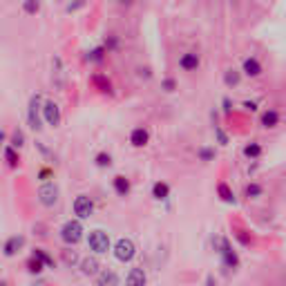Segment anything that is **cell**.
I'll return each mask as SVG.
<instances>
[{
    "label": "cell",
    "mask_w": 286,
    "mask_h": 286,
    "mask_svg": "<svg viewBox=\"0 0 286 286\" xmlns=\"http://www.w3.org/2000/svg\"><path fill=\"white\" fill-rule=\"evenodd\" d=\"M87 244H90V248L98 255L110 251V237H107V233H103V231H92L90 237H87Z\"/></svg>",
    "instance_id": "obj_1"
},
{
    "label": "cell",
    "mask_w": 286,
    "mask_h": 286,
    "mask_svg": "<svg viewBox=\"0 0 286 286\" xmlns=\"http://www.w3.org/2000/svg\"><path fill=\"white\" fill-rule=\"evenodd\" d=\"M114 255H117V259H121V262H130V259L137 255V246H134L132 239H119L117 246H114Z\"/></svg>",
    "instance_id": "obj_2"
},
{
    "label": "cell",
    "mask_w": 286,
    "mask_h": 286,
    "mask_svg": "<svg viewBox=\"0 0 286 286\" xmlns=\"http://www.w3.org/2000/svg\"><path fill=\"white\" fill-rule=\"evenodd\" d=\"M61 237H63L65 244H76L81 242L83 237V226L79 221H67L63 228H61Z\"/></svg>",
    "instance_id": "obj_3"
},
{
    "label": "cell",
    "mask_w": 286,
    "mask_h": 286,
    "mask_svg": "<svg viewBox=\"0 0 286 286\" xmlns=\"http://www.w3.org/2000/svg\"><path fill=\"white\" fill-rule=\"evenodd\" d=\"M92 212H94V201H92L90 197H85V195L76 197V201H74V215L79 217V219H87Z\"/></svg>",
    "instance_id": "obj_4"
},
{
    "label": "cell",
    "mask_w": 286,
    "mask_h": 286,
    "mask_svg": "<svg viewBox=\"0 0 286 286\" xmlns=\"http://www.w3.org/2000/svg\"><path fill=\"white\" fill-rule=\"evenodd\" d=\"M43 117H45V121H47V126H51V128L61 126V110L54 101H47L43 105Z\"/></svg>",
    "instance_id": "obj_5"
},
{
    "label": "cell",
    "mask_w": 286,
    "mask_h": 286,
    "mask_svg": "<svg viewBox=\"0 0 286 286\" xmlns=\"http://www.w3.org/2000/svg\"><path fill=\"white\" fill-rule=\"evenodd\" d=\"M38 197L45 206H54L56 201H59V188H56L54 184H45V186H40Z\"/></svg>",
    "instance_id": "obj_6"
},
{
    "label": "cell",
    "mask_w": 286,
    "mask_h": 286,
    "mask_svg": "<svg viewBox=\"0 0 286 286\" xmlns=\"http://www.w3.org/2000/svg\"><path fill=\"white\" fill-rule=\"evenodd\" d=\"M215 244L219 246V255L223 257V264H226V266H237L239 259H237V255L231 251V246H228L223 239H215Z\"/></svg>",
    "instance_id": "obj_7"
},
{
    "label": "cell",
    "mask_w": 286,
    "mask_h": 286,
    "mask_svg": "<svg viewBox=\"0 0 286 286\" xmlns=\"http://www.w3.org/2000/svg\"><path fill=\"white\" fill-rule=\"evenodd\" d=\"M179 67L184 72H195L197 67H199V56H197L195 51H186V54L179 59Z\"/></svg>",
    "instance_id": "obj_8"
},
{
    "label": "cell",
    "mask_w": 286,
    "mask_h": 286,
    "mask_svg": "<svg viewBox=\"0 0 286 286\" xmlns=\"http://www.w3.org/2000/svg\"><path fill=\"white\" fill-rule=\"evenodd\" d=\"M242 70H244V74L246 76H251V79H257V76H262V63H259L257 59H246L244 61V65H242Z\"/></svg>",
    "instance_id": "obj_9"
},
{
    "label": "cell",
    "mask_w": 286,
    "mask_h": 286,
    "mask_svg": "<svg viewBox=\"0 0 286 286\" xmlns=\"http://www.w3.org/2000/svg\"><path fill=\"white\" fill-rule=\"evenodd\" d=\"M148 141H150V134L145 128H134L132 134H130V143L134 148H143V145H148Z\"/></svg>",
    "instance_id": "obj_10"
},
{
    "label": "cell",
    "mask_w": 286,
    "mask_h": 286,
    "mask_svg": "<svg viewBox=\"0 0 286 286\" xmlns=\"http://www.w3.org/2000/svg\"><path fill=\"white\" fill-rule=\"evenodd\" d=\"M262 128H266V130H273V128H277L279 126V112L275 110V107H268L266 112L262 114Z\"/></svg>",
    "instance_id": "obj_11"
},
{
    "label": "cell",
    "mask_w": 286,
    "mask_h": 286,
    "mask_svg": "<svg viewBox=\"0 0 286 286\" xmlns=\"http://www.w3.org/2000/svg\"><path fill=\"white\" fill-rule=\"evenodd\" d=\"M38 105H40V96H34L32 103H29V126L34 130H40V119H38Z\"/></svg>",
    "instance_id": "obj_12"
},
{
    "label": "cell",
    "mask_w": 286,
    "mask_h": 286,
    "mask_svg": "<svg viewBox=\"0 0 286 286\" xmlns=\"http://www.w3.org/2000/svg\"><path fill=\"white\" fill-rule=\"evenodd\" d=\"M25 244V239L23 237H12V239H7V244H5V255L7 257H12V255H16L20 251V246Z\"/></svg>",
    "instance_id": "obj_13"
},
{
    "label": "cell",
    "mask_w": 286,
    "mask_h": 286,
    "mask_svg": "<svg viewBox=\"0 0 286 286\" xmlns=\"http://www.w3.org/2000/svg\"><path fill=\"white\" fill-rule=\"evenodd\" d=\"M112 184H114V190H117V195L126 197L128 192H130V181L126 179V177H121V175H119V177H114V181H112Z\"/></svg>",
    "instance_id": "obj_14"
},
{
    "label": "cell",
    "mask_w": 286,
    "mask_h": 286,
    "mask_svg": "<svg viewBox=\"0 0 286 286\" xmlns=\"http://www.w3.org/2000/svg\"><path fill=\"white\" fill-rule=\"evenodd\" d=\"M168 195H170L168 184H161V181H157V184L152 186V197H154V199L163 201V199H168Z\"/></svg>",
    "instance_id": "obj_15"
},
{
    "label": "cell",
    "mask_w": 286,
    "mask_h": 286,
    "mask_svg": "<svg viewBox=\"0 0 286 286\" xmlns=\"http://www.w3.org/2000/svg\"><path fill=\"white\" fill-rule=\"evenodd\" d=\"M81 270H83V273H85V275H94L96 270H98V259H94V257H87V259H83Z\"/></svg>",
    "instance_id": "obj_16"
},
{
    "label": "cell",
    "mask_w": 286,
    "mask_h": 286,
    "mask_svg": "<svg viewBox=\"0 0 286 286\" xmlns=\"http://www.w3.org/2000/svg\"><path fill=\"white\" fill-rule=\"evenodd\" d=\"M126 282L128 284H145V273H143V270H139V268H132Z\"/></svg>",
    "instance_id": "obj_17"
},
{
    "label": "cell",
    "mask_w": 286,
    "mask_h": 286,
    "mask_svg": "<svg viewBox=\"0 0 286 286\" xmlns=\"http://www.w3.org/2000/svg\"><path fill=\"white\" fill-rule=\"evenodd\" d=\"M244 154H246L248 159H257V157H262V145H259V143H248L246 148H244Z\"/></svg>",
    "instance_id": "obj_18"
},
{
    "label": "cell",
    "mask_w": 286,
    "mask_h": 286,
    "mask_svg": "<svg viewBox=\"0 0 286 286\" xmlns=\"http://www.w3.org/2000/svg\"><path fill=\"white\" fill-rule=\"evenodd\" d=\"M5 159H7V163L12 165V168H16V165H18V154L14 152V145L5 150Z\"/></svg>",
    "instance_id": "obj_19"
},
{
    "label": "cell",
    "mask_w": 286,
    "mask_h": 286,
    "mask_svg": "<svg viewBox=\"0 0 286 286\" xmlns=\"http://www.w3.org/2000/svg\"><path fill=\"white\" fill-rule=\"evenodd\" d=\"M94 85L101 87V92H112V85L105 76H94Z\"/></svg>",
    "instance_id": "obj_20"
},
{
    "label": "cell",
    "mask_w": 286,
    "mask_h": 286,
    "mask_svg": "<svg viewBox=\"0 0 286 286\" xmlns=\"http://www.w3.org/2000/svg\"><path fill=\"white\" fill-rule=\"evenodd\" d=\"M23 9H25L27 14H36V12L40 9V3H38V0H25Z\"/></svg>",
    "instance_id": "obj_21"
},
{
    "label": "cell",
    "mask_w": 286,
    "mask_h": 286,
    "mask_svg": "<svg viewBox=\"0 0 286 286\" xmlns=\"http://www.w3.org/2000/svg\"><path fill=\"white\" fill-rule=\"evenodd\" d=\"M110 163H112V157H110V154H105V152L96 154V165H98V168H107Z\"/></svg>",
    "instance_id": "obj_22"
},
{
    "label": "cell",
    "mask_w": 286,
    "mask_h": 286,
    "mask_svg": "<svg viewBox=\"0 0 286 286\" xmlns=\"http://www.w3.org/2000/svg\"><path fill=\"white\" fill-rule=\"evenodd\" d=\"M98 284H119V277L114 273H103L98 277Z\"/></svg>",
    "instance_id": "obj_23"
},
{
    "label": "cell",
    "mask_w": 286,
    "mask_h": 286,
    "mask_svg": "<svg viewBox=\"0 0 286 286\" xmlns=\"http://www.w3.org/2000/svg\"><path fill=\"white\" fill-rule=\"evenodd\" d=\"M27 268L32 270V273H40V270H43V262H40V259L34 255V259H29V262H27Z\"/></svg>",
    "instance_id": "obj_24"
},
{
    "label": "cell",
    "mask_w": 286,
    "mask_h": 286,
    "mask_svg": "<svg viewBox=\"0 0 286 286\" xmlns=\"http://www.w3.org/2000/svg\"><path fill=\"white\" fill-rule=\"evenodd\" d=\"M262 195V186L259 184H248L246 186V197H259Z\"/></svg>",
    "instance_id": "obj_25"
},
{
    "label": "cell",
    "mask_w": 286,
    "mask_h": 286,
    "mask_svg": "<svg viewBox=\"0 0 286 286\" xmlns=\"http://www.w3.org/2000/svg\"><path fill=\"white\" fill-rule=\"evenodd\" d=\"M103 54H105V49H103V47H96V49L90 51V56H87V59L94 61V63H101V61H103Z\"/></svg>",
    "instance_id": "obj_26"
},
{
    "label": "cell",
    "mask_w": 286,
    "mask_h": 286,
    "mask_svg": "<svg viewBox=\"0 0 286 286\" xmlns=\"http://www.w3.org/2000/svg\"><path fill=\"white\" fill-rule=\"evenodd\" d=\"M34 255H36V257H38V259H40V262H43V264H47V266H54V259H51L49 255H45L43 251H40V248H36V251H34Z\"/></svg>",
    "instance_id": "obj_27"
},
{
    "label": "cell",
    "mask_w": 286,
    "mask_h": 286,
    "mask_svg": "<svg viewBox=\"0 0 286 286\" xmlns=\"http://www.w3.org/2000/svg\"><path fill=\"white\" fill-rule=\"evenodd\" d=\"M219 195H221V199H223V201H235V197H233V192L228 190V186H226V184H221V186H219Z\"/></svg>",
    "instance_id": "obj_28"
},
{
    "label": "cell",
    "mask_w": 286,
    "mask_h": 286,
    "mask_svg": "<svg viewBox=\"0 0 286 286\" xmlns=\"http://www.w3.org/2000/svg\"><path fill=\"white\" fill-rule=\"evenodd\" d=\"M239 83V74L235 70H228L226 72V85H237Z\"/></svg>",
    "instance_id": "obj_29"
},
{
    "label": "cell",
    "mask_w": 286,
    "mask_h": 286,
    "mask_svg": "<svg viewBox=\"0 0 286 286\" xmlns=\"http://www.w3.org/2000/svg\"><path fill=\"white\" fill-rule=\"evenodd\" d=\"M23 143H25L23 132H20V130H16V132H14V137H12V145H14V148H23Z\"/></svg>",
    "instance_id": "obj_30"
},
{
    "label": "cell",
    "mask_w": 286,
    "mask_h": 286,
    "mask_svg": "<svg viewBox=\"0 0 286 286\" xmlns=\"http://www.w3.org/2000/svg\"><path fill=\"white\" fill-rule=\"evenodd\" d=\"M175 87H177L175 79H165V81H163V90H165V92H175Z\"/></svg>",
    "instance_id": "obj_31"
},
{
    "label": "cell",
    "mask_w": 286,
    "mask_h": 286,
    "mask_svg": "<svg viewBox=\"0 0 286 286\" xmlns=\"http://www.w3.org/2000/svg\"><path fill=\"white\" fill-rule=\"evenodd\" d=\"M83 5H85V0H76L74 5H70V7H67V12H74V9H79V7H83Z\"/></svg>",
    "instance_id": "obj_32"
},
{
    "label": "cell",
    "mask_w": 286,
    "mask_h": 286,
    "mask_svg": "<svg viewBox=\"0 0 286 286\" xmlns=\"http://www.w3.org/2000/svg\"><path fill=\"white\" fill-rule=\"evenodd\" d=\"M199 154H201V159H206V161H208V159L212 157V152H210V150H201Z\"/></svg>",
    "instance_id": "obj_33"
},
{
    "label": "cell",
    "mask_w": 286,
    "mask_h": 286,
    "mask_svg": "<svg viewBox=\"0 0 286 286\" xmlns=\"http://www.w3.org/2000/svg\"><path fill=\"white\" fill-rule=\"evenodd\" d=\"M244 107H246V110H251V112L257 110V105H255V103H244Z\"/></svg>",
    "instance_id": "obj_34"
},
{
    "label": "cell",
    "mask_w": 286,
    "mask_h": 286,
    "mask_svg": "<svg viewBox=\"0 0 286 286\" xmlns=\"http://www.w3.org/2000/svg\"><path fill=\"white\" fill-rule=\"evenodd\" d=\"M119 3H121V5H132L134 0H119Z\"/></svg>",
    "instance_id": "obj_35"
},
{
    "label": "cell",
    "mask_w": 286,
    "mask_h": 286,
    "mask_svg": "<svg viewBox=\"0 0 286 286\" xmlns=\"http://www.w3.org/2000/svg\"><path fill=\"white\" fill-rule=\"evenodd\" d=\"M3 139H5V132H3V130H0V143H3Z\"/></svg>",
    "instance_id": "obj_36"
}]
</instances>
